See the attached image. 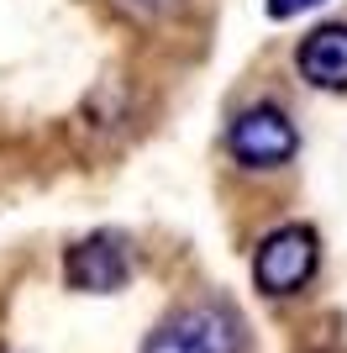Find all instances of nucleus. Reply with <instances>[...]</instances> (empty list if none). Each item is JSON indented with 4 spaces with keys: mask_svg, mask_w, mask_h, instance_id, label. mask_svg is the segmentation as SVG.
I'll use <instances>...</instances> for the list:
<instances>
[{
    "mask_svg": "<svg viewBox=\"0 0 347 353\" xmlns=\"http://www.w3.org/2000/svg\"><path fill=\"white\" fill-rule=\"evenodd\" d=\"M63 280L69 290H85V295H111L132 280V248L127 237L116 232H90L85 243H74L63 253Z\"/></svg>",
    "mask_w": 347,
    "mask_h": 353,
    "instance_id": "obj_4",
    "label": "nucleus"
},
{
    "mask_svg": "<svg viewBox=\"0 0 347 353\" xmlns=\"http://www.w3.org/2000/svg\"><path fill=\"white\" fill-rule=\"evenodd\" d=\"M242 316L221 301H195V306L169 311L153 332H147L143 353H242Z\"/></svg>",
    "mask_w": 347,
    "mask_h": 353,
    "instance_id": "obj_1",
    "label": "nucleus"
},
{
    "mask_svg": "<svg viewBox=\"0 0 347 353\" xmlns=\"http://www.w3.org/2000/svg\"><path fill=\"white\" fill-rule=\"evenodd\" d=\"M311 6H321V0H269V16H274V21H289V16L311 11Z\"/></svg>",
    "mask_w": 347,
    "mask_h": 353,
    "instance_id": "obj_6",
    "label": "nucleus"
},
{
    "mask_svg": "<svg viewBox=\"0 0 347 353\" xmlns=\"http://www.w3.org/2000/svg\"><path fill=\"white\" fill-rule=\"evenodd\" d=\"M321 264V237L305 227V221H289V227H274V232L258 243L253 253V285L263 295H300L311 285Z\"/></svg>",
    "mask_w": 347,
    "mask_h": 353,
    "instance_id": "obj_2",
    "label": "nucleus"
},
{
    "mask_svg": "<svg viewBox=\"0 0 347 353\" xmlns=\"http://www.w3.org/2000/svg\"><path fill=\"white\" fill-rule=\"evenodd\" d=\"M227 148L242 169H279V163L295 159L300 132H295V121L279 105H247L242 117L227 127Z\"/></svg>",
    "mask_w": 347,
    "mask_h": 353,
    "instance_id": "obj_3",
    "label": "nucleus"
},
{
    "mask_svg": "<svg viewBox=\"0 0 347 353\" xmlns=\"http://www.w3.org/2000/svg\"><path fill=\"white\" fill-rule=\"evenodd\" d=\"M295 69L316 90H347V21H326V27L305 32L295 48Z\"/></svg>",
    "mask_w": 347,
    "mask_h": 353,
    "instance_id": "obj_5",
    "label": "nucleus"
}]
</instances>
